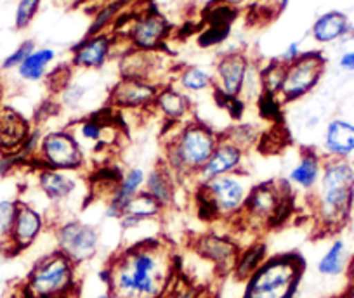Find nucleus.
I'll list each match as a JSON object with an SVG mask.
<instances>
[{
    "mask_svg": "<svg viewBox=\"0 0 354 298\" xmlns=\"http://www.w3.org/2000/svg\"><path fill=\"white\" fill-rule=\"evenodd\" d=\"M179 276L176 248L163 238H145L117 250L101 270L115 298H160Z\"/></svg>",
    "mask_w": 354,
    "mask_h": 298,
    "instance_id": "nucleus-1",
    "label": "nucleus"
},
{
    "mask_svg": "<svg viewBox=\"0 0 354 298\" xmlns=\"http://www.w3.org/2000/svg\"><path fill=\"white\" fill-rule=\"evenodd\" d=\"M318 232L335 235L351 222L354 210V163L325 158L322 177L309 195Z\"/></svg>",
    "mask_w": 354,
    "mask_h": 298,
    "instance_id": "nucleus-2",
    "label": "nucleus"
},
{
    "mask_svg": "<svg viewBox=\"0 0 354 298\" xmlns=\"http://www.w3.org/2000/svg\"><path fill=\"white\" fill-rule=\"evenodd\" d=\"M221 142V132L205 121L189 120L172 125V135L165 137L163 163L177 179H193L212 157Z\"/></svg>",
    "mask_w": 354,
    "mask_h": 298,
    "instance_id": "nucleus-3",
    "label": "nucleus"
},
{
    "mask_svg": "<svg viewBox=\"0 0 354 298\" xmlns=\"http://www.w3.org/2000/svg\"><path fill=\"white\" fill-rule=\"evenodd\" d=\"M306 267L304 255L299 252L270 255L245 281L240 298H297Z\"/></svg>",
    "mask_w": 354,
    "mask_h": 298,
    "instance_id": "nucleus-4",
    "label": "nucleus"
},
{
    "mask_svg": "<svg viewBox=\"0 0 354 298\" xmlns=\"http://www.w3.org/2000/svg\"><path fill=\"white\" fill-rule=\"evenodd\" d=\"M252 184L245 172L223 175L196 184L195 205L200 219L205 222L216 220H240Z\"/></svg>",
    "mask_w": 354,
    "mask_h": 298,
    "instance_id": "nucleus-5",
    "label": "nucleus"
},
{
    "mask_svg": "<svg viewBox=\"0 0 354 298\" xmlns=\"http://www.w3.org/2000/svg\"><path fill=\"white\" fill-rule=\"evenodd\" d=\"M78 267L57 250L40 257L21 284V298H54L77 295Z\"/></svg>",
    "mask_w": 354,
    "mask_h": 298,
    "instance_id": "nucleus-6",
    "label": "nucleus"
},
{
    "mask_svg": "<svg viewBox=\"0 0 354 298\" xmlns=\"http://www.w3.org/2000/svg\"><path fill=\"white\" fill-rule=\"evenodd\" d=\"M292 191L287 181H266L252 186L240 220H245L252 229L278 228L290 219L294 208Z\"/></svg>",
    "mask_w": 354,
    "mask_h": 298,
    "instance_id": "nucleus-7",
    "label": "nucleus"
},
{
    "mask_svg": "<svg viewBox=\"0 0 354 298\" xmlns=\"http://www.w3.org/2000/svg\"><path fill=\"white\" fill-rule=\"evenodd\" d=\"M85 149L71 128H54L44 132L33 167L80 172L85 167Z\"/></svg>",
    "mask_w": 354,
    "mask_h": 298,
    "instance_id": "nucleus-8",
    "label": "nucleus"
},
{
    "mask_svg": "<svg viewBox=\"0 0 354 298\" xmlns=\"http://www.w3.org/2000/svg\"><path fill=\"white\" fill-rule=\"evenodd\" d=\"M56 250L66 255L75 266L87 264L97 255L101 235L96 226L80 219L61 220L54 226Z\"/></svg>",
    "mask_w": 354,
    "mask_h": 298,
    "instance_id": "nucleus-9",
    "label": "nucleus"
},
{
    "mask_svg": "<svg viewBox=\"0 0 354 298\" xmlns=\"http://www.w3.org/2000/svg\"><path fill=\"white\" fill-rule=\"evenodd\" d=\"M326 68V57L319 50L302 52L299 59L290 63L285 71L283 86L280 90L281 104H292L308 96L319 83Z\"/></svg>",
    "mask_w": 354,
    "mask_h": 298,
    "instance_id": "nucleus-10",
    "label": "nucleus"
},
{
    "mask_svg": "<svg viewBox=\"0 0 354 298\" xmlns=\"http://www.w3.org/2000/svg\"><path fill=\"white\" fill-rule=\"evenodd\" d=\"M170 30L172 26L167 21L165 16L160 14L155 9L151 11L148 9V11L134 14L127 33H125V39L131 43V49L155 52V50L162 49Z\"/></svg>",
    "mask_w": 354,
    "mask_h": 298,
    "instance_id": "nucleus-11",
    "label": "nucleus"
},
{
    "mask_svg": "<svg viewBox=\"0 0 354 298\" xmlns=\"http://www.w3.org/2000/svg\"><path fill=\"white\" fill-rule=\"evenodd\" d=\"M46 215L37 206H33L32 203L19 199L15 226H12L11 236H9L4 252L8 255H18V253L32 248L39 241L42 232L46 231Z\"/></svg>",
    "mask_w": 354,
    "mask_h": 298,
    "instance_id": "nucleus-12",
    "label": "nucleus"
},
{
    "mask_svg": "<svg viewBox=\"0 0 354 298\" xmlns=\"http://www.w3.org/2000/svg\"><path fill=\"white\" fill-rule=\"evenodd\" d=\"M193 252L202 260L214 266L219 276H226L233 270L240 246L227 235L219 232H203L192 243Z\"/></svg>",
    "mask_w": 354,
    "mask_h": 298,
    "instance_id": "nucleus-13",
    "label": "nucleus"
},
{
    "mask_svg": "<svg viewBox=\"0 0 354 298\" xmlns=\"http://www.w3.org/2000/svg\"><path fill=\"white\" fill-rule=\"evenodd\" d=\"M160 86L141 79H120L110 90L108 104L111 110H153Z\"/></svg>",
    "mask_w": 354,
    "mask_h": 298,
    "instance_id": "nucleus-14",
    "label": "nucleus"
},
{
    "mask_svg": "<svg viewBox=\"0 0 354 298\" xmlns=\"http://www.w3.org/2000/svg\"><path fill=\"white\" fill-rule=\"evenodd\" d=\"M248 71H250V61L243 52L224 54L216 64L212 90L221 96L240 99Z\"/></svg>",
    "mask_w": 354,
    "mask_h": 298,
    "instance_id": "nucleus-15",
    "label": "nucleus"
},
{
    "mask_svg": "<svg viewBox=\"0 0 354 298\" xmlns=\"http://www.w3.org/2000/svg\"><path fill=\"white\" fill-rule=\"evenodd\" d=\"M35 181L40 195L53 205L70 203L78 196L80 177L77 172L54 170V168H35Z\"/></svg>",
    "mask_w": 354,
    "mask_h": 298,
    "instance_id": "nucleus-16",
    "label": "nucleus"
},
{
    "mask_svg": "<svg viewBox=\"0 0 354 298\" xmlns=\"http://www.w3.org/2000/svg\"><path fill=\"white\" fill-rule=\"evenodd\" d=\"M243 160H245V151L238 148L233 142L226 141L221 137V142L217 148L214 149L212 157L207 160L203 165L202 170L196 174L195 182L202 184V182L210 181V179L223 177V175L230 174H240L243 172Z\"/></svg>",
    "mask_w": 354,
    "mask_h": 298,
    "instance_id": "nucleus-17",
    "label": "nucleus"
},
{
    "mask_svg": "<svg viewBox=\"0 0 354 298\" xmlns=\"http://www.w3.org/2000/svg\"><path fill=\"white\" fill-rule=\"evenodd\" d=\"M146 174L148 172L141 167H131L122 172L120 181L115 186L111 195L108 196L106 206H104V217L111 220H120L127 210L129 203L145 189Z\"/></svg>",
    "mask_w": 354,
    "mask_h": 298,
    "instance_id": "nucleus-18",
    "label": "nucleus"
},
{
    "mask_svg": "<svg viewBox=\"0 0 354 298\" xmlns=\"http://www.w3.org/2000/svg\"><path fill=\"white\" fill-rule=\"evenodd\" d=\"M33 125L11 106H0V157L21 151L28 141Z\"/></svg>",
    "mask_w": 354,
    "mask_h": 298,
    "instance_id": "nucleus-19",
    "label": "nucleus"
},
{
    "mask_svg": "<svg viewBox=\"0 0 354 298\" xmlns=\"http://www.w3.org/2000/svg\"><path fill=\"white\" fill-rule=\"evenodd\" d=\"M70 128L84 149L85 146H91L93 149L108 148L117 139L115 123L111 121L110 111L108 110H104L103 113L82 118L77 123L71 125Z\"/></svg>",
    "mask_w": 354,
    "mask_h": 298,
    "instance_id": "nucleus-20",
    "label": "nucleus"
},
{
    "mask_svg": "<svg viewBox=\"0 0 354 298\" xmlns=\"http://www.w3.org/2000/svg\"><path fill=\"white\" fill-rule=\"evenodd\" d=\"M115 39L110 33L87 35L71 50V64L84 70H100L113 54Z\"/></svg>",
    "mask_w": 354,
    "mask_h": 298,
    "instance_id": "nucleus-21",
    "label": "nucleus"
},
{
    "mask_svg": "<svg viewBox=\"0 0 354 298\" xmlns=\"http://www.w3.org/2000/svg\"><path fill=\"white\" fill-rule=\"evenodd\" d=\"M323 165H325V157L322 155V151L315 148L301 149L299 160L288 172V186L292 189L304 191L306 195H311L322 177Z\"/></svg>",
    "mask_w": 354,
    "mask_h": 298,
    "instance_id": "nucleus-22",
    "label": "nucleus"
},
{
    "mask_svg": "<svg viewBox=\"0 0 354 298\" xmlns=\"http://www.w3.org/2000/svg\"><path fill=\"white\" fill-rule=\"evenodd\" d=\"M322 155L332 160H349L354 155V123L344 118H333L325 125Z\"/></svg>",
    "mask_w": 354,
    "mask_h": 298,
    "instance_id": "nucleus-23",
    "label": "nucleus"
},
{
    "mask_svg": "<svg viewBox=\"0 0 354 298\" xmlns=\"http://www.w3.org/2000/svg\"><path fill=\"white\" fill-rule=\"evenodd\" d=\"M153 110L158 111L167 123L177 125L192 120L193 104L185 90L174 83H165V86H160Z\"/></svg>",
    "mask_w": 354,
    "mask_h": 298,
    "instance_id": "nucleus-24",
    "label": "nucleus"
},
{
    "mask_svg": "<svg viewBox=\"0 0 354 298\" xmlns=\"http://www.w3.org/2000/svg\"><path fill=\"white\" fill-rule=\"evenodd\" d=\"M162 213L163 206L155 198H151L148 192L141 191L129 203L127 210H125V213L118 222H120V229L124 232L134 231V229L141 228L142 223L153 222L155 219H158Z\"/></svg>",
    "mask_w": 354,
    "mask_h": 298,
    "instance_id": "nucleus-25",
    "label": "nucleus"
},
{
    "mask_svg": "<svg viewBox=\"0 0 354 298\" xmlns=\"http://www.w3.org/2000/svg\"><path fill=\"white\" fill-rule=\"evenodd\" d=\"M176 189H177V177L167 168L165 163H158L146 174L145 189L151 198H155L163 210L169 208L176 201Z\"/></svg>",
    "mask_w": 354,
    "mask_h": 298,
    "instance_id": "nucleus-26",
    "label": "nucleus"
},
{
    "mask_svg": "<svg viewBox=\"0 0 354 298\" xmlns=\"http://www.w3.org/2000/svg\"><path fill=\"white\" fill-rule=\"evenodd\" d=\"M353 30L349 18L340 11H330L319 16L311 28L313 39L318 43H332Z\"/></svg>",
    "mask_w": 354,
    "mask_h": 298,
    "instance_id": "nucleus-27",
    "label": "nucleus"
},
{
    "mask_svg": "<svg viewBox=\"0 0 354 298\" xmlns=\"http://www.w3.org/2000/svg\"><path fill=\"white\" fill-rule=\"evenodd\" d=\"M349 260L351 255L347 250V243L342 238H335L325 250V253L319 257L316 270L323 277H340L346 274Z\"/></svg>",
    "mask_w": 354,
    "mask_h": 298,
    "instance_id": "nucleus-28",
    "label": "nucleus"
},
{
    "mask_svg": "<svg viewBox=\"0 0 354 298\" xmlns=\"http://www.w3.org/2000/svg\"><path fill=\"white\" fill-rule=\"evenodd\" d=\"M155 52L139 49L125 50L120 59V73L122 79H141L153 82L151 73L156 66Z\"/></svg>",
    "mask_w": 354,
    "mask_h": 298,
    "instance_id": "nucleus-29",
    "label": "nucleus"
},
{
    "mask_svg": "<svg viewBox=\"0 0 354 298\" xmlns=\"http://www.w3.org/2000/svg\"><path fill=\"white\" fill-rule=\"evenodd\" d=\"M268 257H270V253H268V246H266L264 241L250 243L245 248H240L236 262H234L233 270H231V276L236 281L245 283L262 266V262Z\"/></svg>",
    "mask_w": 354,
    "mask_h": 298,
    "instance_id": "nucleus-30",
    "label": "nucleus"
},
{
    "mask_svg": "<svg viewBox=\"0 0 354 298\" xmlns=\"http://www.w3.org/2000/svg\"><path fill=\"white\" fill-rule=\"evenodd\" d=\"M56 59V50L49 47L35 49L18 68L19 79L25 82H39L47 74L49 64Z\"/></svg>",
    "mask_w": 354,
    "mask_h": 298,
    "instance_id": "nucleus-31",
    "label": "nucleus"
},
{
    "mask_svg": "<svg viewBox=\"0 0 354 298\" xmlns=\"http://www.w3.org/2000/svg\"><path fill=\"white\" fill-rule=\"evenodd\" d=\"M179 89L185 92H203L207 89H214V77L198 66H186L177 74Z\"/></svg>",
    "mask_w": 354,
    "mask_h": 298,
    "instance_id": "nucleus-32",
    "label": "nucleus"
},
{
    "mask_svg": "<svg viewBox=\"0 0 354 298\" xmlns=\"http://www.w3.org/2000/svg\"><path fill=\"white\" fill-rule=\"evenodd\" d=\"M285 71H287V64L281 63L280 59H273L270 64H266L264 68H261L259 70V77H261L262 94L273 97L280 96Z\"/></svg>",
    "mask_w": 354,
    "mask_h": 298,
    "instance_id": "nucleus-33",
    "label": "nucleus"
},
{
    "mask_svg": "<svg viewBox=\"0 0 354 298\" xmlns=\"http://www.w3.org/2000/svg\"><path fill=\"white\" fill-rule=\"evenodd\" d=\"M18 196H0V250L4 252L18 213Z\"/></svg>",
    "mask_w": 354,
    "mask_h": 298,
    "instance_id": "nucleus-34",
    "label": "nucleus"
},
{
    "mask_svg": "<svg viewBox=\"0 0 354 298\" xmlns=\"http://www.w3.org/2000/svg\"><path fill=\"white\" fill-rule=\"evenodd\" d=\"M221 137L236 144L238 148H241L243 151H247V149H250L252 146L261 139V134H259V130L254 125L238 123L231 125L226 132H221Z\"/></svg>",
    "mask_w": 354,
    "mask_h": 298,
    "instance_id": "nucleus-35",
    "label": "nucleus"
},
{
    "mask_svg": "<svg viewBox=\"0 0 354 298\" xmlns=\"http://www.w3.org/2000/svg\"><path fill=\"white\" fill-rule=\"evenodd\" d=\"M202 288L203 286H198V284L193 283L192 279H188V277L179 274L177 279L170 284L169 290H167L160 298H198Z\"/></svg>",
    "mask_w": 354,
    "mask_h": 298,
    "instance_id": "nucleus-36",
    "label": "nucleus"
},
{
    "mask_svg": "<svg viewBox=\"0 0 354 298\" xmlns=\"http://www.w3.org/2000/svg\"><path fill=\"white\" fill-rule=\"evenodd\" d=\"M122 8H124V0H117V2H111V4L104 6V8L97 12L96 18H94V21H93V25H91V28H88L87 35L103 33L104 28L115 21V18H117L118 11H120Z\"/></svg>",
    "mask_w": 354,
    "mask_h": 298,
    "instance_id": "nucleus-37",
    "label": "nucleus"
},
{
    "mask_svg": "<svg viewBox=\"0 0 354 298\" xmlns=\"http://www.w3.org/2000/svg\"><path fill=\"white\" fill-rule=\"evenodd\" d=\"M42 0H18L15 12V26L16 30L28 28L30 23L35 19L37 12H39Z\"/></svg>",
    "mask_w": 354,
    "mask_h": 298,
    "instance_id": "nucleus-38",
    "label": "nucleus"
},
{
    "mask_svg": "<svg viewBox=\"0 0 354 298\" xmlns=\"http://www.w3.org/2000/svg\"><path fill=\"white\" fill-rule=\"evenodd\" d=\"M35 49L37 47L33 40H25V42H21L4 61H2V70H15V68L18 70V68L21 66L23 61H25Z\"/></svg>",
    "mask_w": 354,
    "mask_h": 298,
    "instance_id": "nucleus-39",
    "label": "nucleus"
},
{
    "mask_svg": "<svg viewBox=\"0 0 354 298\" xmlns=\"http://www.w3.org/2000/svg\"><path fill=\"white\" fill-rule=\"evenodd\" d=\"M61 96H63V104L68 108H75L84 97L85 89L80 86H75V83H68L63 90H59Z\"/></svg>",
    "mask_w": 354,
    "mask_h": 298,
    "instance_id": "nucleus-40",
    "label": "nucleus"
},
{
    "mask_svg": "<svg viewBox=\"0 0 354 298\" xmlns=\"http://www.w3.org/2000/svg\"><path fill=\"white\" fill-rule=\"evenodd\" d=\"M344 276H346V283H344L342 291L335 295V298H354V255H351L349 266Z\"/></svg>",
    "mask_w": 354,
    "mask_h": 298,
    "instance_id": "nucleus-41",
    "label": "nucleus"
},
{
    "mask_svg": "<svg viewBox=\"0 0 354 298\" xmlns=\"http://www.w3.org/2000/svg\"><path fill=\"white\" fill-rule=\"evenodd\" d=\"M301 54H302L301 43L292 42V43H288V47L283 50V54H281L280 57H277V59H280L281 63L287 64V66H288V64L294 63L295 59H299V57H301Z\"/></svg>",
    "mask_w": 354,
    "mask_h": 298,
    "instance_id": "nucleus-42",
    "label": "nucleus"
},
{
    "mask_svg": "<svg viewBox=\"0 0 354 298\" xmlns=\"http://www.w3.org/2000/svg\"><path fill=\"white\" fill-rule=\"evenodd\" d=\"M340 68L346 71H354V50H349V52L344 54L339 61Z\"/></svg>",
    "mask_w": 354,
    "mask_h": 298,
    "instance_id": "nucleus-43",
    "label": "nucleus"
},
{
    "mask_svg": "<svg viewBox=\"0 0 354 298\" xmlns=\"http://www.w3.org/2000/svg\"><path fill=\"white\" fill-rule=\"evenodd\" d=\"M216 4H223V6H227V8L231 9H236L240 8V6H243L245 2H248V0H214Z\"/></svg>",
    "mask_w": 354,
    "mask_h": 298,
    "instance_id": "nucleus-44",
    "label": "nucleus"
},
{
    "mask_svg": "<svg viewBox=\"0 0 354 298\" xmlns=\"http://www.w3.org/2000/svg\"><path fill=\"white\" fill-rule=\"evenodd\" d=\"M198 298H219V295H217V291L209 290V288H202Z\"/></svg>",
    "mask_w": 354,
    "mask_h": 298,
    "instance_id": "nucleus-45",
    "label": "nucleus"
},
{
    "mask_svg": "<svg viewBox=\"0 0 354 298\" xmlns=\"http://www.w3.org/2000/svg\"><path fill=\"white\" fill-rule=\"evenodd\" d=\"M288 2H290V0H274V4H277V9H278V14H280V12H283L285 9H287Z\"/></svg>",
    "mask_w": 354,
    "mask_h": 298,
    "instance_id": "nucleus-46",
    "label": "nucleus"
},
{
    "mask_svg": "<svg viewBox=\"0 0 354 298\" xmlns=\"http://www.w3.org/2000/svg\"><path fill=\"white\" fill-rule=\"evenodd\" d=\"M94 298H115V297L111 293H108V291H103V293L96 295V297H94Z\"/></svg>",
    "mask_w": 354,
    "mask_h": 298,
    "instance_id": "nucleus-47",
    "label": "nucleus"
},
{
    "mask_svg": "<svg viewBox=\"0 0 354 298\" xmlns=\"http://www.w3.org/2000/svg\"><path fill=\"white\" fill-rule=\"evenodd\" d=\"M54 298H78L77 295H66V297H54Z\"/></svg>",
    "mask_w": 354,
    "mask_h": 298,
    "instance_id": "nucleus-48",
    "label": "nucleus"
},
{
    "mask_svg": "<svg viewBox=\"0 0 354 298\" xmlns=\"http://www.w3.org/2000/svg\"><path fill=\"white\" fill-rule=\"evenodd\" d=\"M0 106H2V86H0Z\"/></svg>",
    "mask_w": 354,
    "mask_h": 298,
    "instance_id": "nucleus-49",
    "label": "nucleus"
},
{
    "mask_svg": "<svg viewBox=\"0 0 354 298\" xmlns=\"http://www.w3.org/2000/svg\"><path fill=\"white\" fill-rule=\"evenodd\" d=\"M255 2H257V4H261V2H262V0H255Z\"/></svg>",
    "mask_w": 354,
    "mask_h": 298,
    "instance_id": "nucleus-50",
    "label": "nucleus"
},
{
    "mask_svg": "<svg viewBox=\"0 0 354 298\" xmlns=\"http://www.w3.org/2000/svg\"><path fill=\"white\" fill-rule=\"evenodd\" d=\"M332 298H335V297H332Z\"/></svg>",
    "mask_w": 354,
    "mask_h": 298,
    "instance_id": "nucleus-51",
    "label": "nucleus"
}]
</instances>
